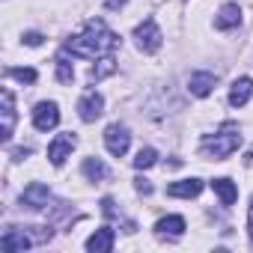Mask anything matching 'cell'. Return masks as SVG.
Masks as SVG:
<instances>
[{
  "label": "cell",
  "instance_id": "obj_24",
  "mask_svg": "<svg viewBox=\"0 0 253 253\" xmlns=\"http://www.w3.org/2000/svg\"><path fill=\"white\" fill-rule=\"evenodd\" d=\"M134 188H137L140 194H152V185H149V179H134Z\"/></svg>",
  "mask_w": 253,
  "mask_h": 253
},
{
  "label": "cell",
  "instance_id": "obj_23",
  "mask_svg": "<svg viewBox=\"0 0 253 253\" xmlns=\"http://www.w3.org/2000/svg\"><path fill=\"white\" fill-rule=\"evenodd\" d=\"M24 45H30V48H36V45H42V33H36V30H30V33H24Z\"/></svg>",
  "mask_w": 253,
  "mask_h": 253
},
{
  "label": "cell",
  "instance_id": "obj_20",
  "mask_svg": "<svg viewBox=\"0 0 253 253\" xmlns=\"http://www.w3.org/2000/svg\"><path fill=\"white\" fill-rule=\"evenodd\" d=\"M72 78H75L72 63H69L66 57H60V60H57V81H60V84H72Z\"/></svg>",
  "mask_w": 253,
  "mask_h": 253
},
{
  "label": "cell",
  "instance_id": "obj_16",
  "mask_svg": "<svg viewBox=\"0 0 253 253\" xmlns=\"http://www.w3.org/2000/svg\"><path fill=\"white\" fill-rule=\"evenodd\" d=\"M155 229H158L161 235H173V238H179V235L185 232V217H179V214H170V217H161V220L155 223Z\"/></svg>",
  "mask_w": 253,
  "mask_h": 253
},
{
  "label": "cell",
  "instance_id": "obj_2",
  "mask_svg": "<svg viewBox=\"0 0 253 253\" xmlns=\"http://www.w3.org/2000/svg\"><path fill=\"white\" fill-rule=\"evenodd\" d=\"M238 146H241L238 125H235V122H226V125H223V128H220L217 134H211V137H206V140H203L200 152H203L206 158H214V161H226L232 152H238Z\"/></svg>",
  "mask_w": 253,
  "mask_h": 253
},
{
  "label": "cell",
  "instance_id": "obj_25",
  "mask_svg": "<svg viewBox=\"0 0 253 253\" xmlns=\"http://www.w3.org/2000/svg\"><path fill=\"white\" fill-rule=\"evenodd\" d=\"M122 3H125V0H104V6H107V9H119Z\"/></svg>",
  "mask_w": 253,
  "mask_h": 253
},
{
  "label": "cell",
  "instance_id": "obj_8",
  "mask_svg": "<svg viewBox=\"0 0 253 253\" xmlns=\"http://www.w3.org/2000/svg\"><path fill=\"white\" fill-rule=\"evenodd\" d=\"M36 241H33V235L30 232H18V229H6L3 232V238H0V250L3 253H18V250H27V247H33Z\"/></svg>",
  "mask_w": 253,
  "mask_h": 253
},
{
  "label": "cell",
  "instance_id": "obj_5",
  "mask_svg": "<svg viewBox=\"0 0 253 253\" xmlns=\"http://www.w3.org/2000/svg\"><path fill=\"white\" fill-rule=\"evenodd\" d=\"M101 113H104V98H101L95 89H89V92H84V95L78 98V116H81L84 122H95Z\"/></svg>",
  "mask_w": 253,
  "mask_h": 253
},
{
  "label": "cell",
  "instance_id": "obj_22",
  "mask_svg": "<svg viewBox=\"0 0 253 253\" xmlns=\"http://www.w3.org/2000/svg\"><path fill=\"white\" fill-rule=\"evenodd\" d=\"M9 78H15L21 84H33L36 81V69H9Z\"/></svg>",
  "mask_w": 253,
  "mask_h": 253
},
{
  "label": "cell",
  "instance_id": "obj_17",
  "mask_svg": "<svg viewBox=\"0 0 253 253\" xmlns=\"http://www.w3.org/2000/svg\"><path fill=\"white\" fill-rule=\"evenodd\" d=\"M0 98H3V134H0V137H3V140H9V137H12V125H15L12 92H9V89H3V95H0Z\"/></svg>",
  "mask_w": 253,
  "mask_h": 253
},
{
  "label": "cell",
  "instance_id": "obj_15",
  "mask_svg": "<svg viewBox=\"0 0 253 253\" xmlns=\"http://www.w3.org/2000/svg\"><path fill=\"white\" fill-rule=\"evenodd\" d=\"M211 188H214V194L220 197V203H223V206H232V203L238 200V188L232 185V179H214V182H211Z\"/></svg>",
  "mask_w": 253,
  "mask_h": 253
},
{
  "label": "cell",
  "instance_id": "obj_10",
  "mask_svg": "<svg viewBox=\"0 0 253 253\" xmlns=\"http://www.w3.org/2000/svg\"><path fill=\"white\" fill-rule=\"evenodd\" d=\"M113 241H116L113 229H110V226H101V229H95V232L86 238V250H89V253H107V250L113 247Z\"/></svg>",
  "mask_w": 253,
  "mask_h": 253
},
{
  "label": "cell",
  "instance_id": "obj_4",
  "mask_svg": "<svg viewBox=\"0 0 253 253\" xmlns=\"http://www.w3.org/2000/svg\"><path fill=\"white\" fill-rule=\"evenodd\" d=\"M134 39H137V48L140 51H146V54H155L158 48H161V30H158V24L152 21V18H146L143 24H137V30H134Z\"/></svg>",
  "mask_w": 253,
  "mask_h": 253
},
{
  "label": "cell",
  "instance_id": "obj_18",
  "mask_svg": "<svg viewBox=\"0 0 253 253\" xmlns=\"http://www.w3.org/2000/svg\"><path fill=\"white\" fill-rule=\"evenodd\" d=\"M81 170H84V176H86L89 182H101V179H107V176H110V173H107V167H104L98 158H84Z\"/></svg>",
  "mask_w": 253,
  "mask_h": 253
},
{
  "label": "cell",
  "instance_id": "obj_12",
  "mask_svg": "<svg viewBox=\"0 0 253 253\" xmlns=\"http://www.w3.org/2000/svg\"><path fill=\"white\" fill-rule=\"evenodd\" d=\"M250 95H253V81L250 78H238L232 84V89H229V104L232 107H244L250 101Z\"/></svg>",
  "mask_w": 253,
  "mask_h": 253
},
{
  "label": "cell",
  "instance_id": "obj_19",
  "mask_svg": "<svg viewBox=\"0 0 253 253\" xmlns=\"http://www.w3.org/2000/svg\"><path fill=\"white\" fill-rule=\"evenodd\" d=\"M155 161H158V152H155L152 146H143V149L137 152V158H134V167H137V170H149Z\"/></svg>",
  "mask_w": 253,
  "mask_h": 253
},
{
  "label": "cell",
  "instance_id": "obj_3",
  "mask_svg": "<svg viewBox=\"0 0 253 253\" xmlns=\"http://www.w3.org/2000/svg\"><path fill=\"white\" fill-rule=\"evenodd\" d=\"M128 143H131V134H128V128H125V125H119V122L107 125V131H104V146H107L110 155L122 158L125 152H128Z\"/></svg>",
  "mask_w": 253,
  "mask_h": 253
},
{
  "label": "cell",
  "instance_id": "obj_26",
  "mask_svg": "<svg viewBox=\"0 0 253 253\" xmlns=\"http://www.w3.org/2000/svg\"><path fill=\"white\" fill-rule=\"evenodd\" d=\"M247 229H250V241H253V206H250V214H247Z\"/></svg>",
  "mask_w": 253,
  "mask_h": 253
},
{
  "label": "cell",
  "instance_id": "obj_21",
  "mask_svg": "<svg viewBox=\"0 0 253 253\" xmlns=\"http://www.w3.org/2000/svg\"><path fill=\"white\" fill-rule=\"evenodd\" d=\"M113 69H116V66H113V60H110V57H104V60H101V66L89 72V78H92V81H101V78H107Z\"/></svg>",
  "mask_w": 253,
  "mask_h": 253
},
{
  "label": "cell",
  "instance_id": "obj_6",
  "mask_svg": "<svg viewBox=\"0 0 253 253\" xmlns=\"http://www.w3.org/2000/svg\"><path fill=\"white\" fill-rule=\"evenodd\" d=\"M57 122H60L57 104L54 101H39L36 110H33V125H36L39 131H51V128H57Z\"/></svg>",
  "mask_w": 253,
  "mask_h": 253
},
{
  "label": "cell",
  "instance_id": "obj_27",
  "mask_svg": "<svg viewBox=\"0 0 253 253\" xmlns=\"http://www.w3.org/2000/svg\"><path fill=\"white\" fill-rule=\"evenodd\" d=\"M247 164H253V149H250V152H247Z\"/></svg>",
  "mask_w": 253,
  "mask_h": 253
},
{
  "label": "cell",
  "instance_id": "obj_13",
  "mask_svg": "<svg viewBox=\"0 0 253 253\" xmlns=\"http://www.w3.org/2000/svg\"><path fill=\"white\" fill-rule=\"evenodd\" d=\"M214 24H217L220 30H232V27H238V24H241V6H238V3H226V6H220Z\"/></svg>",
  "mask_w": 253,
  "mask_h": 253
},
{
  "label": "cell",
  "instance_id": "obj_9",
  "mask_svg": "<svg viewBox=\"0 0 253 253\" xmlns=\"http://www.w3.org/2000/svg\"><path fill=\"white\" fill-rule=\"evenodd\" d=\"M48 200H51V191H48V185H42V182H30V185L24 188V194H21V203H24L27 209H45Z\"/></svg>",
  "mask_w": 253,
  "mask_h": 253
},
{
  "label": "cell",
  "instance_id": "obj_14",
  "mask_svg": "<svg viewBox=\"0 0 253 253\" xmlns=\"http://www.w3.org/2000/svg\"><path fill=\"white\" fill-rule=\"evenodd\" d=\"M200 191H203V182H200V179H182V182L167 185V194H170V197H185V200L197 197Z\"/></svg>",
  "mask_w": 253,
  "mask_h": 253
},
{
  "label": "cell",
  "instance_id": "obj_7",
  "mask_svg": "<svg viewBox=\"0 0 253 253\" xmlns=\"http://www.w3.org/2000/svg\"><path fill=\"white\" fill-rule=\"evenodd\" d=\"M78 146V137L75 134H57L54 140H51V146H48V161L54 164V167H60L66 158H69V152Z\"/></svg>",
  "mask_w": 253,
  "mask_h": 253
},
{
  "label": "cell",
  "instance_id": "obj_11",
  "mask_svg": "<svg viewBox=\"0 0 253 253\" xmlns=\"http://www.w3.org/2000/svg\"><path fill=\"white\" fill-rule=\"evenodd\" d=\"M214 84H217V78H214L211 72H194V75H191V81H188V89H191L194 95L206 98V95H211Z\"/></svg>",
  "mask_w": 253,
  "mask_h": 253
},
{
  "label": "cell",
  "instance_id": "obj_1",
  "mask_svg": "<svg viewBox=\"0 0 253 253\" xmlns=\"http://www.w3.org/2000/svg\"><path fill=\"white\" fill-rule=\"evenodd\" d=\"M116 45H119L116 33H113L104 21H98V18H95V21H86V27H84L78 36H72V39L66 42V51H69V54H75V57L95 60V57L110 54Z\"/></svg>",
  "mask_w": 253,
  "mask_h": 253
}]
</instances>
